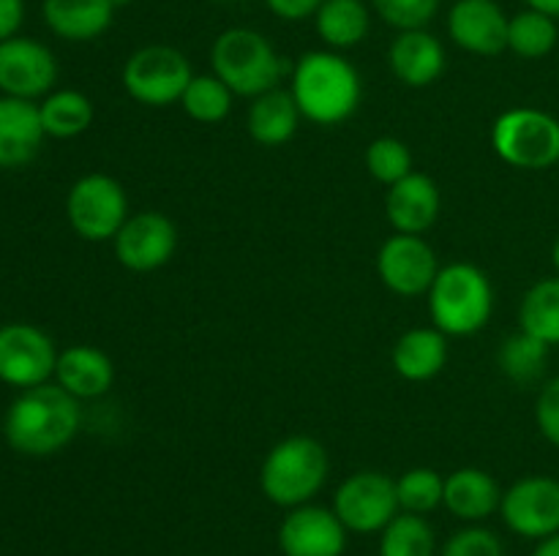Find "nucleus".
Listing matches in <instances>:
<instances>
[{"instance_id": "f257e3e1", "label": "nucleus", "mask_w": 559, "mask_h": 556, "mask_svg": "<svg viewBox=\"0 0 559 556\" xmlns=\"http://www.w3.org/2000/svg\"><path fill=\"white\" fill-rule=\"evenodd\" d=\"M82 423L80 398L60 385L27 387L11 401L3 418V436L16 452L31 458L52 456L76 436Z\"/></svg>"}, {"instance_id": "f03ea898", "label": "nucleus", "mask_w": 559, "mask_h": 556, "mask_svg": "<svg viewBox=\"0 0 559 556\" xmlns=\"http://www.w3.org/2000/svg\"><path fill=\"white\" fill-rule=\"evenodd\" d=\"M289 93L306 120L317 125H338L360 107L364 85L349 60L328 49H317L298 60Z\"/></svg>"}, {"instance_id": "7ed1b4c3", "label": "nucleus", "mask_w": 559, "mask_h": 556, "mask_svg": "<svg viewBox=\"0 0 559 556\" xmlns=\"http://www.w3.org/2000/svg\"><path fill=\"white\" fill-rule=\"evenodd\" d=\"M429 311L445 336H473L484 330L495 311L489 276L469 262L440 267L429 289Z\"/></svg>"}, {"instance_id": "20e7f679", "label": "nucleus", "mask_w": 559, "mask_h": 556, "mask_svg": "<svg viewBox=\"0 0 559 556\" xmlns=\"http://www.w3.org/2000/svg\"><path fill=\"white\" fill-rule=\"evenodd\" d=\"M213 74L238 96H262L276 90L284 63L273 44L251 27H229L211 47Z\"/></svg>"}, {"instance_id": "39448f33", "label": "nucleus", "mask_w": 559, "mask_h": 556, "mask_svg": "<svg viewBox=\"0 0 559 556\" xmlns=\"http://www.w3.org/2000/svg\"><path fill=\"white\" fill-rule=\"evenodd\" d=\"M328 467V452L320 442L311 436H289L262 461L260 485L273 505H309L325 485Z\"/></svg>"}, {"instance_id": "423d86ee", "label": "nucleus", "mask_w": 559, "mask_h": 556, "mask_svg": "<svg viewBox=\"0 0 559 556\" xmlns=\"http://www.w3.org/2000/svg\"><path fill=\"white\" fill-rule=\"evenodd\" d=\"M491 147L516 169H549L559 161V120L540 109H508L495 120Z\"/></svg>"}, {"instance_id": "0eeeda50", "label": "nucleus", "mask_w": 559, "mask_h": 556, "mask_svg": "<svg viewBox=\"0 0 559 556\" xmlns=\"http://www.w3.org/2000/svg\"><path fill=\"white\" fill-rule=\"evenodd\" d=\"M191 80L194 74L189 58L167 44L136 49L123 65L126 93L145 107H169L180 101Z\"/></svg>"}, {"instance_id": "6e6552de", "label": "nucleus", "mask_w": 559, "mask_h": 556, "mask_svg": "<svg viewBox=\"0 0 559 556\" xmlns=\"http://www.w3.org/2000/svg\"><path fill=\"white\" fill-rule=\"evenodd\" d=\"M66 216L82 240H91V243L115 240L129 218V200H126L123 185L109 174H85L71 185L66 196Z\"/></svg>"}, {"instance_id": "1a4fd4ad", "label": "nucleus", "mask_w": 559, "mask_h": 556, "mask_svg": "<svg viewBox=\"0 0 559 556\" xmlns=\"http://www.w3.org/2000/svg\"><path fill=\"white\" fill-rule=\"evenodd\" d=\"M333 512L349 532H382L399 516L396 480L382 472H355L338 485Z\"/></svg>"}, {"instance_id": "9d476101", "label": "nucleus", "mask_w": 559, "mask_h": 556, "mask_svg": "<svg viewBox=\"0 0 559 556\" xmlns=\"http://www.w3.org/2000/svg\"><path fill=\"white\" fill-rule=\"evenodd\" d=\"M55 341L36 325L9 322L0 327V382L11 387H38L55 376L58 365Z\"/></svg>"}, {"instance_id": "9b49d317", "label": "nucleus", "mask_w": 559, "mask_h": 556, "mask_svg": "<svg viewBox=\"0 0 559 556\" xmlns=\"http://www.w3.org/2000/svg\"><path fill=\"white\" fill-rule=\"evenodd\" d=\"M502 518L522 537L546 540L559 532V480L533 474L522 478L502 494Z\"/></svg>"}, {"instance_id": "f8f14e48", "label": "nucleus", "mask_w": 559, "mask_h": 556, "mask_svg": "<svg viewBox=\"0 0 559 556\" xmlns=\"http://www.w3.org/2000/svg\"><path fill=\"white\" fill-rule=\"evenodd\" d=\"M377 273L391 292L415 298L429 292L440 273V262L420 234H393L377 254Z\"/></svg>"}, {"instance_id": "ddd939ff", "label": "nucleus", "mask_w": 559, "mask_h": 556, "mask_svg": "<svg viewBox=\"0 0 559 556\" xmlns=\"http://www.w3.org/2000/svg\"><path fill=\"white\" fill-rule=\"evenodd\" d=\"M58 80V60L33 38H5L0 41V93L33 101L47 96Z\"/></svg>"}, {"instance_id": "4468645a", "label": "nucleus", "mask_w": 559, "mask_h": 556, "mask_svg": "<svg viewBox=\"0 0 559 556\" xmlns=\"http://www.w3.org/2000/svg\"><path fill=\"white\" fill-rule=\"evenodd\" d=\"M178 249V229L164 213L145 210L126 218L115 234V256L123 267L134 273L158 270L173 259Z\"/></svg>"}, {"instance_id": "2eb2a0df", "label": "nucleus", "mask_w": 559, "mask_h": 556, "mask_svg": "<svg viewBox=\"0 0 559 556\" xmlns=\"http://www.w3.org/2000/svg\"><path fill=\"white\" fill-rule=\"evenodd\" d=\"M284 556H342L347 545V527L333 510L317 505L293 507L278 529Z\"/></svg>"}, {"instance_id": "dca6fc26", "label": "nucleus", "mask_w": 559, "mask_h": 556, "mask_svg": "<svg viewBox=\"0 0 559 556\" xmlns=\"http://www.w3.org/2000/svg\"><path fill=\"white\" fill-rule=\"evenodd\" d=\"M511 20L497 0H456L448 14V33L453 41L473 55H500L508 49Z\"/></svg>"}, {"instance_id": "f3484780", "label": "nucleus", "mask_w": 559, "mask_h": 556, "mask_svg": "<svg viewBox=\"0 0 559 556\" xmlns=\"http://www.w3.org/2000/svg\"><path fill=\"white\" fill-rule=\"evenodd\" d=\"M38 104L0 96V169H20L36 158L44 142Z\"/></svg>"}, {"instance_id": "a211bd4d", "label": "nucleus", "mask_w": 559, "mask_h": 556, "mask_svg": "<svg viewBox=\"0 0 559 556\" xmlns=\"http://www.w3.org/2000/svg\"><path fill=\"white\" fill-rule=\"evenodd\" d=\"M388 221L399 234H424L440 216V189L424 172H409L391 185L385 200Z\"/></svg>"}, {"instance_id": "6ab92c4d", "label": "nucleus", "mask_w": 559, "mask_h": 556, "mask_svg": "<svg viewBox=\"0 0 559 556\" xmlns=\"http://www.w3.org/2000/svg\"><path fill=\"white\" fill-rule=\"evenodd\" d=\"M388 63L407 87H429L445 71V47L429 31H402L388 49Z\"/></svg>"}, {"instance_id": "aec40b11", "label": "nucleus", "mask_w": 559, "mask_h": 556, "mask_svg": "<svg viewBox=\"0 0 559 556\" xmlns=\"http://www.w3.org/2000/svg\"><path fill=\"white\" fill-rule=\"evenodd\" d=\"M55 379L74 398H98L112 387L115 365L102 349L74 343L58 354Z\"/></svg>"}, {"instance_id": "412c9836", "label": "nucleus", "mask_w": 559, "mask_h": 556, "mask_svg": "<svg viewBox=\"0 0 559 556\" xmlns=\"http://www.w3.org/2000/svg\"><path fill=\"white\" fill-rule=\"evenodd\" d=\"M41 11L49 31L66 41H93L115 20L109 0H44Z\"/></svg>"}, {"instance_id": "4be33fe9", "label": "nucleus", "mask_w": 559, "mask_h": 556, "mask_svg": "<svg viewBox=\"0 0 559 556\" xmlns=\"http://www.w3.org/2000/svg\"><path fill=\"white\" fill-rule=\"evenodd\" d=\"M502 494L497 480L489 472L475 467L456 469L451 478H445V496L442 505L462 521H480L489 518L500 507Z\"/></svg>"}, {"instance_id": "5701e85b", "label": "nucleus", "mask_w": 559, "mask_h": 556, "mask_svg": "<svg viewBox=\"0 0 559 556\" xmlns=\"http://www.w3.org/2000/svg\"><path fill=\"white\" fill-rule=\"evenodd\" d=\"M393 368L409 382H426L440 374L448 363L445 333L437 327L407 330L393 347Z\"/></svg>"}, {"instance_id": "b1692460", "label": "nucleus", "mask_w": 559, "mask_h": 556, "mask_svg": "<svg viewBox=\"0 0 559 556\" xmlns=\"http://www.w3.org/2000/svg\"><path fill=\"white\" fill-rule=\"evenodd\" d=\"M298 123L300 109L295 104L293 93L278 90V87L257 96L249 109V120H246L251 140L265 147H276L293 140Z\"/></svg>"}, {"instance_id": "393cba45", "label": "nucleus", "mask_w": 559, "mask_h": 556, "mask_svg": "<svg viewBox=\"0 0 559 556\" xmlns=\"http://www.w3.org/2000/svg\"><path fill=\"white\" fill-rule=\"evenodd\" d=\"M314 25L328 47H358L369 33V9L364 0H325L314 14Z\"/></svg>"}, {"instance_id": "a878e982", "label": "nucleus", "mask_w": 559, "mask_h": 556, "mask_svg": "<svg viewBox=\"0 0 559 556\" xmlns=\"http://www.w3.org/2000/svg\"><path fill=\"white\" fill-rule=\"evenodd\" d=\"M41 112L44 134L55 140H71L82 131L91 129L93 123V104L85 93L80 90H55L38 104Z\"/></svg>"}, {"instance_id": "bb28decb", "label": "nucleus", "mask_w": 559, "mask_h": 556, "mask_svg": "<svg viewBox=\"0 0 559 556\" xmlns=\"http://www.w3.org/2000/svg\"><path fill=\"white\" fill-rule=\"evenodd\" d=\"M522 330L555 347L559 343V278H544L527 289L519 309Z\"/></svg>"}, {"instance_id": "cd10ccee", "label": "nucleus", "mask_w": 559, "mask_h": 556, "mask_svg": "<svg viewBox=\"0 0 559 556\" xmlns=\"http://www.w3.org/2000/svg\"><path fill=\"white\" fill-rule=\"evenodd\" d=\"M557 38L559 31L555 16L540 14L535 9L511 16V25H508V49L516 52L519 58H544L557 47Z\"/></svg>"}, {"instance_id": "c85d7f7f", "label": "nucleus", "mask_w": 559, "mask_h": 556, "mask_svg": "<svg viewBox=\"0 0 559 556\" xmlns=\"http://www.w3.org/2000/svg\"><path fill=\"white\" fill-rule=\"evenodd\" d=\"M546 358H549V343L519 330L506 338L497 360H500V368L508 379L519 382V385H530V382L544 374Z\"/></svg>"}, {"instance_id": "c756f323", "label": "nucleus", "mask_w": 559, "mask_h": 556, "mask_svg": "<svg viewBox=\"0 0 559 556\" xmlns=\"http://www.w3.org/2000/svg\"><path fill=\"white\" fill-rule=\"evenodd\" d=\"M233 96L235 93L216 74H202L189 82L183 98H180V107L200 123H218L233 109Z\"/></svg>"}, {"instance_id": "7c9ffc66", "label": "nucleus", "mask_w": 559, "mask_h": 556, "mask_svg": "<svg viewBox=\"0 0 559 556\" xmlns=\"http://www.w3.org/2000/svg\"><path fill=\"white\" fill-rule=\"evenodd\" d=\"M380 556H435V532L415 512L396 516L382 529Z\"/></svg>"}, {"instance_id": "2f4dec72", "label": "nucleus", "mask_w": 559, "mask_h": 556, "mask_svg": "<svg viewBox=\"0 0 559 556\" xmlns=\"http://www.w3.org/2000/svg\"><path fill=\"white\" fill-rule=\"evenodd\" d=\"M399 491V507L404 512H415V516H424L431 512L435 507L442 505V496H445V480L435 472V469H409L402 478L396 480Z\"/></svg>"}, {"instance_id": "473e14b6", "label": "nucleus", "mask_w": 559, "mask_h": 556, "mask_svg": "<svg viewBox=\"0 0 559 556\" xmlns=\"http://www.w3.org/2000/svg\"><path fill=\"white\" fill-rule=\"evenodd\" d=\"M366 167L380 183L393 185L413 172V153L396 136H380L366 150Z\"/></svg>"}, {"instance_id": "72a5a7b5", "label": "nucleus", "mask_w": 559, "mask_h": 556, "mask_svg": "<svg viewBox=\"0 0 559 556\" xmlns=\"http://www.w3.org/2000/svg\"><path fill=\"white\" fill-rule=\"evenodd\" d=\"M382 22L402 31H424L435 20L440 0H371Z\"/></svg>"}, {"instance_id": "f704fd0d", "label": "nucleus", "mask_w": 559, "mask_h": 556, "mask_svg": "<svg viewBox=\"0 0 559 556\" xmlns=\"http://www.w3.org/2000/svg\"><path fill=\"white\" fill-rule=\"evenodd\" d=\"M442 556H506L502 554V543L495 532L480 527L462 529L453 534L442 548Z\"/></svg>"}, {"instance_id": "c9c22d12", "label": "nucleus", "mask_w": 559, "mask_h": 556, "mask_svg": "<svg viewBox=\"0 0 559 556\" xmlns=\"http://www.w3.org/2000/svg\"><path fill=\"white\" fill-rule=\"evenodd\" d=\"M535 420L538 428L551 445L559 447V376L546 382L544 390L538 396V407H535Z\"/></svg>"}, {"instance_id": "e433bc0d", "label": "nucleus", "mask_w": 559, "mask_h": 556, "mask_svg": "<svg viewBox=\"0 0 559 556\" xmlns=\"http://www.w3.org/2000/svg\"><path fill=\"white\" fill-rule=\"evenodd\" d=\"M265 3L267 9L276 16H282V20L300 22L306 20V16H314L325 0H265Z\"/></svg>"}, {"instance_id": "4c0bfd02", "label": "nucleus", "mask_w": 559, "mask_h": 556, "mask_svg": "<svg viewBox=\"0 0 559 556\" xmlns=\"http://www.w3.org/2000/svg\"><path fill=\"white\" fill-rule=\"evenodd\" d=\"M25 20V3L22 0H0V41L14 38Z\"/></svg>"}, {"instance_id": "58836bf2", "label": "nucleus", "mask_w": 559, "mask_h": 556, "mask_svg": "<svg viewBox=\"0 0 559 556\" xmlns=\"http://www.w3.org/2000/svg\"><path fill=\"white\" fill-rule=\"evenodd\" d=\"M533 556H559V532L551 534V537L540 540V545L535 548Z\"/></svg>"}, {"instance_id": "ea45409f", "label": "nucleus", "mask_w": 559, "mask_h": 556, "mask_svg": "<svg viewBox=\"0 0 559 556\" xmlns=\"http://www.w3.org/2000/svg\"><path fill=\"white\" fill-rule=\"evenodd\" d=\"M530 9L540 11V14H549V16H559V0H527Z\"/></svg>"}, {"instance_id": "a19ab883", "label": "nucleus", "mask_w": 559, "mask_h": 556, "mask_svg": "<svg viewBox=\"0 0 559 556\" xmlns=\"http://www.w3.org/2000/svg\"><path fill=\"white\" fill-rule=\"evenodd\" d=\"M109 3H112L115 11H118V9H126V5H131L134 0H109Z\"/></svg>"}, {"instance_id": "79ce46f5", "label": "nucleus", "mask_w": 559, "mask_h": 556, "mask_svg": "<svg viewBox=\"0 0 559 556\" xmlns=\"http://www.w3.org/2000/svg\"><path fill=\"white\" fill-rule=\"evenodd\" d=\"M551 259H555V267H557V273H559V238H557V243H555V251H551Z\"/></svg>"}]
</instances>
